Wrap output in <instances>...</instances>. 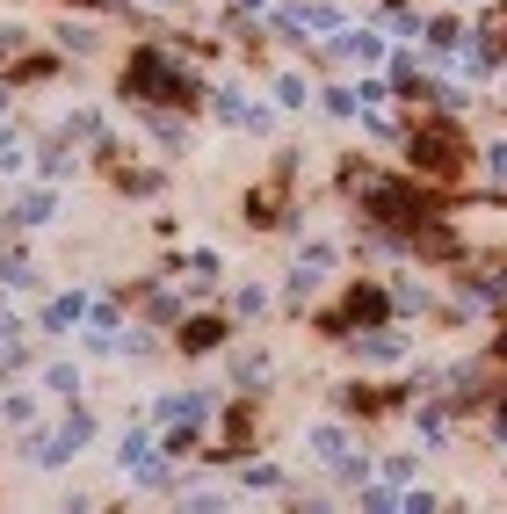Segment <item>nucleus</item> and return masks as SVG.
<instances>
[{
	"mask_svg": "<svg viewBox=\"0 0 507 514\" xmlns=\"http://www.w3.org/2000/svg\"><path fill=\"white\" fill-rule=\"evenodd\" d=\"M413 153H421V167H428V174H457V160H464L450 131H421V138H413Z\"/></svg>",
	"mask_w": 507,
	"mask_h": 514,
	"instance_id": "obj_1",
	"label": "nucleus"
},
{
	"mask_svg": "<svg viewBox=\"0 0 507 514\" xmlns=\"http://www.w3.org/2000/svg\"><path fill=\"white\" fill-rule=\"evenodd\" d=\"M486 174H493V181H507V145H493V153H486Z\"/></svg>",
	"mask_w": 507,
	"mask_h": 514,
	"instance_id": "obj_2",
	"label": "nucleus"
}]
</instances>
